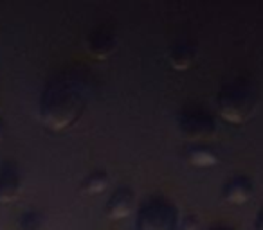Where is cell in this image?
Returning <instances> with one entry per match:
<instances>
[{"label":"cell","instance_id":"7","mask_svg":"<svg viewBox=\"0 0 263 230\" xmlns=\"http://www.w3.org/2000/svg\"><path fill=\"white\" fill-rule=\"evenodd\" d=\"M252 194H254L252 182L243 175L231 178L229 182L223 185V191H222V198L229 205H245L252 198Z\"/></svg>","mask_w":263,"mask_h":230},{"label":"cell","instance_id":"8","mask_svg":"<svg viewBox=\"0 0 263 230\" xmlns=\"http://www.w3.org/2000/svg\"><path fill=\"white\" fill-rule=\"evenodd\" d=\"M87 47H88V52H90L92 58L103 61V59H108L110 56L116 52L117 40L110 31L98 29L88 36Z\"/></svg>","mask_w":263,"mask_h":230},{"label":"cell","instance_id":"3","mask_svg":"<svg viewBox=\"0 0 263 230\" xmlns=\"http://www.w3.org/2000/svg\"><path fill=\"white\" fill-rule=\"evenodd\" d=\"M179 208L166 198H150L137 211L136 230H179Z\"/></svg>","mask_w":263,"mask_h":230},{"label":"cell","instance_id":"5","mask_svg":"<svg viewBox=\"0 0 263 230\" xmlns=\"http://www.w3.org/2000/svg\"><path fill=\"white\" fill-rule=\"evenodd\" d=\"M22 175L15 162L6 160L0 164V203H11L20 196Z\"/></svg>","mask_w":263,"mask_h":230},{"label":"cell","instance_id":"16","mask_svg":"<svg viewBox=\"0 0 263 230\" xmlns=\"http://www.w3.org/2000/svg\"><path fill=\"white\" fill-rule=\"evenodd\" d=\"M209 230H234L231 226H215V228H209Z\"/></svg>","mask_w":263,"mask_h":230},{"label":"cell","instance_id":"13","mask_svg":"<svg viewBox=\"0 0 263 230\" xmlns=\"http://www.w3.org/2000/svg\"><path fill=\"white\" fill-rule=\"evenodd\" d=\"M179 230H200V223H198V219L193 214H190L184 219H180Z\"/></svg>","mask_w":263,"mask_h":230},{"label":"cell","instance_id":"6","mask_svg":"<svg viewBox=\"0 0 263 230\" xmlns=\"http://www.w3.org/2000/svg\"><path fill=\"white\" fill-rule=\"evenodd\" d=\"M134 205H136L134 191L130 187H117L112 196H110V200L106 201L105 214L114 221H119V219H124L132 214Z\"/></svg>","mask_w":263,"mask_h":230},{"label":"cell","instance_id":"15","mask_svg":"<svg viewBox=\"0 0 263 230\" xmlns=\"http://www.w3.org/2000/svg\"><path fill=\"white\" fill-rule=\"evenodd\" d=\"M4 133H6V124H4V121H2V117H0V140L4 139Z\"/></svg>","mask_w":263,"mask_h":230},{"label":"cell","instance_id":"9","mask_svg":"<svg viewBox=\"0 0 263 230\" xmlns=\"http://www.w3.org/2000/svg\"><path fill=\"white\" fill-rule=\"evenodd\" d=\"M110 185V176L105 169H96V171L88 173L83 178L80 185L81 194H87V196H98L103 194Z\"/></svg>","mask_w":263,"mask_h":230},{"label":"cell","instance_id":"10","mask_svg":"<svg viewBox=\"0 0 263 230\" xmlns=\"http://www.w3.org/2000/svg\"><path fill=\"white\" fill-rule=\"evenodd\" d=\"M186 160L193 168H213V165L218 164V155L211 148L197 144V146H191L186 151Z\"/></svg>","mask_w":263,"mask_h":230},{"label":"cell","instance_id":"4","mask_svg":"<svg viewBox=\"0 0 263 230\" xmlns=\"http://www.w3.org/2000/svg\"><path fill=\"white\" fill-rule=\"evenodd\" d=\"M179 130L180 135L187 140H208L216 133V122L208 112L198 108L186 110L179 117Z\"/></svg>","mask_w":263,"mask_h":230},{"label":"cell","instance_id":"14","mask_svg":"<svg viewBox=\"0 0 263 230\" xmlns=\"http://www.w3.org/2000/svg\"><path fill=\"white\" fill-rule=\"evenodd\" d=\"M254 230H263V208H259V211H258V214H256Z\"/></svg>","mask_w":263,"mask_h":230},{"label":"cell","instance_id":"12","mask_svg":"<svg viewBox=\"0 0 263 230\" xmlns=\"http://www.w3.org/2000/svg\"><path fill=\"white\" fill-rule=\"evenodd\" d=\"M45 218L42 212L29 211L26 214H22V218L18 219L16 230H44Z\"/></svg>","mask_w":263,"mask_h":230},{"label":"cell","instance_id":"11","mask_svg":"<svg viewBox=\"0 0 263 230\" xmlns=\"http://www.w3.org/2000/svg\"><path fill=\"white\" fill-rule=\"evenodd\" d=\"M195 56H197V49H195L193 45L179 44L170 52V65L175 70H186L193 65Z\"/></svg>","mask_w":263,"mask_h":230},{"label":"cell","instance_id":"1","mask_svg":"<svg viewBox=\"0 0 263 230\" xmlns=\"http://www.w3.org/2000/svg\"><path fill=\"white\" fill-rule=\"evenodd\" d=\"M83 112V95L67 83L51 85L40 97V119L52 132H65L72 128Z\"/></svg>","mask_w":263,"mask_h":230},{"label":"cell","instance_id":"2","mask_svg":"<svg viewBox=\"0 0 263 230\" xmlns=\"http://www.w3.org/2000/svg\"><path fill=\"white\" fill-rule=\"evenodd\" d=\"M256 106L254 90L241 81L226 85L216 97L218 113L231 124H241L252 115Z\"/></svg>","mask_w":263,"mask_h":230}]
</instances>
